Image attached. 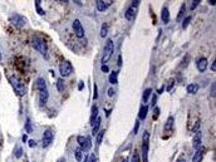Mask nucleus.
Returning a JSON list of instances; mask_svg holds the SVG:
<instances>
[{"label":"nucleus","mask_w":216,"mask_h":162,"mask_svg":"<svg viewBox=\"0 0 216 162\" xmlns=\"http://www.w3.org/2000/svg\"><path fill=\"white\" fill-rule=\"evenodd\" d=\"M147 112H148V107H147L146 104H143V106L141 107V109H140L138 118H140L141 121H145V119H146V117H147Z\"/></svg>","instance_id":"18"},{"label":"nucleus","mask_w":216,"mask_h":162,"mask_svg":"<svg viewBox=\"0 0 216 162\" xmlns=\"http://www.w3.org/2000/svg\"><path fill=\"white\" fill-rule=\"evenodd\" d=\"M97 97H98V93H97V86L94 84V97H93V98H94V99H97Z\"/></svg>","instance_id":"44"},{"label":"nucleus","mask_w":216,"mask_h":162,"mask_svg":"<svg viewBox=\"0 0 216 162\" xmlns=\"http://www.w3.org/2000/svg\"><path fill=\"white\" fill-rule=\"evenodd\" d=\"M197 69H198V72H201V73H203L205 70H206V68H207V59L206 58H200L198 60H197Z\"/></svg>","instance_id":"14"},{"label":"nucleus","mask_w":216,"mask_h":162,"mask_svg":"<svg viewBox=\"0 0 216 162\" xmlns=\"http://www.w3.org/2000/svg\"><path fill=\"white\" fill-rule=\"evenodd\" d=\"M22 154H23V148H22L20 146H18V147L15 148V151H14V156H15L17 158H20Z\"/></svg>","instance_id":"27"},{"label":"nucleus","mask_w":216,"mask_h":162,"mask_svg":"<svg viewBox=\"0 0 216 162\" xmlns=\"http://www.w3.org/2000/svg\"><path fill=\"white\" fill-rule=\"evenodd\" d=\"M173 122H175V118L172 116H170L166 121V124H165V131H171L172 127H173Z\"/></svg>","instance_id":"20"},{"label":"nucleus","mask_w":216,"mask_h":162,"mask_svg":"<svg viewBox=\"0 0 216 162\" xmlns=\"http://www.w3.org/2000/svg\"><path fill=\"white\" fill-rule=\"evenodd\" d=\"M110 83L111 84H117L118 83V72H113L110 74Z\"/></svg>","instance_id":"21"},{"label":"nucleus","mask_w":216,"mask_h":162,"mask_svg":"<svg viewBox=\"0 0 216 162\" xmlns=\"http://www.w3.org/2000/svg\"><path fill=\"white\" fill-rule=\"evenodd\" d=\"M205 147H200L196 149V152L193 153L192 156V162H201L202 158H203V154H205Z\"/></svg>","instance_id":"13"},{"label":"nucleus","mask_w":216,"mask_h":162,"mask_svg":"<svg viewBox=\"0 0 216 162\" xmlns=\"http://www.w3.org/2000/svg\"><path fill=\"white\" fill-rule=\"evenodd\" d=\"M63 79H58V82H57V88L59 92H63L64 91V84H63Z\"/></svg>","instance_id":"29"},{"label":"nucleus","mask_w":216,"mask_h":162,"mask_svg":"<svg viewBox=\"0 0 216 162\" xmlns=\"http://www.w3.org/2000/svg\"><path fill=\"white\" fill-rule=\"evenodd\" d=\"M37 88L39 91V103L40 106H45L49 93H48V88H47V83L43 78H38L37 80Z\"/></svg>","instance_id":"1"},{"label":"nucleus","mask_w":216,"mask_h":162,"mask_svg":"<svg viewBox=\"0 0 216 162\" xmlns=\"http://www.w3.org/2000/svg\"><path fill=\"white\" fill-rule=\"evenodd\" d=\"M161 18H162L163 24H168V22H170V13H168V9H167L166 7H165V8H162Z\"/></svg>","instance_id":"16"},{"label":"nucleus","mask_w":216,"mask_h":162,"mask_svg":"<svg viewBox=\"0 0 216 162\" xmlns=\"http://www.w3.org/2000/svg\"><path fill=\"white\" fill-rule=\"evenodd\" d=\"M113 52H115V44H113V40L112 39H108L104 48H103V54H102V65H104L108 60L111 59V57L113 55Z\"/></svg>","instance_id":"3"},{"label":"nucleus","mask_w":216,"mask_h":162,"mask_svg":"<svg viewBox=\"0 0 216 162\" xmlns=\"http://www.w3.org/2000/svg\"><path fill=\"white\" fill-rule=\"evenodd\" d=\"M140 0H135V2H132V4L128 7V9L126 10V19L127 20H133L137 15V12H138V7H140Z\"/></svg>","instance_id":"6"},{"label":"nucleus","mask_w":216,"mask_h":162,"mask_svg":"<svg viewBox=\"0 0 216 162\" xmlns=\"http://www.w3.org/2000/svg\"><path fill=\"white\" fill-rule=\"evenodd\" d=\"M9 80H10V84L14 89V92L18 94V96H24L27 93V88H25V84L22 82V80L19 78H17L15 75H12L9 77Z\"/></svg>","instance_id":"2"},{"label":"nucleus","mask_w":216,"mask_h":162,"mask_svg":"<svg viewBox=\"0 0 216 162\" xmlns=\"http://www.w3.org/2000/svg\"><path fill=\"white\" fill-rule=\"evenodd\" d=\"M121 64H122V57L120 55V57H118V65L121 67Z\"/></svg>","instance_id":"46"},{"label":"nucleus","mask_w":216,"mask_h":162,"mask_svg":"<svg viewBox=\"0 0 216 162\" xmlns=\"http://www.w3.org/2000/svg\"><path fill=\"white\" fill-rule=\"evenodd\" d=\"M25 129H27V132H28V133H30V132L33 131V128H32V126H30V119H29V118H27V122H25Z\"/></svg>","instance_id":"32"},{"label":"nucleus","mask_w":216,"mask_h":162,"mask_svg":"<svg viewBox=\"0 0 216 162\" xmlns=\"http://www.w3.org/2000/svg\"><path fill=\"white\" fill-rule=\"evenodd\" d=\"M176 162H186V159H185V158H182V157H181V158H178V159H177V161H176Z\"/></svg>","instance_id":"47"},{"label":"nucleus","mask_w":216,"mask_h":162,"mask_svg":"<svg viewBox=\"0 0 216 162\" xmlns=\"http://www.w3.org/2000/svg\"><path fill=\"white\" fill-rule=\"evenodd\" d=\"M2 58H3V54H2V52H0V60H2Z\"/></svg>","instance_id":"51"},{"label":"nucleus","mask_w":216,"mask_h":162,"mask_svg":"<svg viewBox=\"0 0 216 162\" xmlns=\"http://www.w3.org/2000/svg\"><path fill=\"white\" fill-rule=\"evenodd\" d=\"M211 96H212V97H215V83L211 86Z\"/></svg>","instance_id":"43"},{"label":"nucleus","mask_w":216,"mask_h":162,"mask_svg":"<svg viewBox=\"0 0 216 162\" xmlns=\"http://www.w3.org/2000/svg\"><path fill=\"white\" fill-rule=\"evenodd\" d=\"M88 162H98V161H97V157H95V154H90V157L88 158Z\"/></svg>","instance_id":"36"},{"label":"nucleus","mask_w":216,"mask_h":162,"mask_svg":"<svg viewBox=\"0 0 216 162\" xmlns=\"http://www.w3.org/2000/svg\"><path fill=\"white\" fill-rule=\"evenodd\" d=\"M208 3H210L211 5H215V3H216V2H215V0H210V2H208Z\"/></svg>","instance_id":"49"},{"label":"nucleus","mask_w":216,"mask_h":162,"mask_svg":"<svg viewBox=\"0 0 216 162\" xmlns=\"http://www.w3.org/2000/svg\"><path fill=\"white\" fill-rule=\"evenodd\" d=\"M185 9H186V5L182 4V5H181V9H180V13H178V15H177V20H181V19H182V15H183V13H185Z\"/></svg>","instance_id":"31"},{"label":"nucleus","mask_w":216,"mask_h":162,"mask_svg":"<svg viewBox=\"0 0 216 162\" xmlns=\"http://www.w3.org/2000/svg\"><path fill=\"white\" fill-rule=\"evenodd\" d=\"M29 147H37V142L34 139H30L29 141Z\"/></svg>","instance_id":"41"},{"label":"nucleus","mask_w":216,"mask_h":162,"mask_svg":"<svg viewBox=\"0 0 216 162\" xmlns=\"http://www.w3.org/2000/svg\"><path fill=\"white\" fill-rule=\"evenodd\" d=\"M35 8H37V12H38L39 15H44L45 14V12L40 8V2H39V0H35Z\"/></svg>","instance_id":"26"},{"label":"nucleus","mask_w":216,"mask_h":162,"mask_svg":"<svg viewBox=\"0 0 216 162\" xmlns=\"http://www.w3.org/2000/svg\"><path fill=\"white\" fill-rule=\"evenodd\" d=\"M108 34V24L107 23H103L102 27H100V37L102 38H105Z\"/></svg>","instance_id":"22"},{"label":"nucleus","mask_w":216,"mask_h":162,"mask_svg":"<svg viewBox=\"0 0 216 162\" xmlns=\"http://www.w3.org/2000/svg\"><path fill=\"white\" fill-rule=\"evenodd\" d=\"M9 22H10L13 25L18 27V28H23V27L27 24V18H24V17L20 15V14H13V15L9 17Z\"/></svg>","instance_id":"8"},{"label":"nucleus","mask_w":216,"mask_h":162,"mask_svg":"<svg viewBox=\"0 0 216 162\" xmlns=\"http://www.w3.org/2000/svg\"><path fill=\"white\" fill-rule=\"evenodd\" d=\"M84 87V84H83V82H79V89H82Z\"/></svg>","instance_id":"48"},{"label":"nucleus","mask_w":216,"mask_h":162,"mask_svg":"<svg viewBox=\"0 0 216 162\" xmlns=\"http://www.w3.org/2000/svg\"><path fill=\"white\" fill-rule=\"evenodd\" d=\"M151 93H152V89H151V88H147V89L143 92V96H142V101H143V103H147V101H148V98H150Z\"/></svg>","instance_id":"23"},{"label":"nucleus","mask_w":216,"mask_h":162,"mask_svg":"<svg viewBox=\"0 0 216 162\" xmlns=\"http://www.w3.org/2000/svg\"><path fill=\"white\" fill-rule=\"evenodd\" d=\"M200 3H201L200 0H195V2H192V4H191V10H193V9H195Z\"/></svg>","instance_id":"35"},{"label":"nucleus","mask_w":216,"mask_h":162,"mask_svg":"<svg viewBox=\"0 0 216 162\" xmlns=\"http://www.w3.org/2000/svg\"><path fill=\"white\" fill-rule=\"evenodd\" d=\"M211 70H212V72H213V73H215V72H216V62H213V63H212V64H211Z\"/></svg>","instance_id":"42"},{"label":"nucleus","mask_w":216,"mask_h":162,"mask_svg":"<svg viewBox=\"0 0 216 162\" xmlns=\"http://www.w3.org/2000/svg\"><path fill=\"white\" fill-rule=\"evenodd\" d=\"M201 143H202V133L200 131H197L193 134V138H192V147L195 149H197V148L201 147Z\"/></svg>","instance_id":"12"},{"label":"nucleus","mask_w":216,"mask_h":162,"mask_svg":"<svg viewBox=\"0 0 216 162\" xmlns=\"http://www.w3.org/2000/svg\"><path fill=\"white\" fill-rule=\"evenodd\" d=\"M74 153H75V158H77V161H78V162H80V161H82V158H83V154H84V153H83V151H82L80 148H77V149L74 151Z\"/></svg>","instance_id":"25"},{"label":"nucleus","mask_w":216,"mask_h":162,"mask_svg":"<svg viewBox=\"0 0 216 162\" xmlns=\"http://www.w3.org/2000/svg\"><path fill=\"white\" fill-rule=\"evenodd\" d=\"M100 70H102V72H104V73H107L108 70H110V68H108V67L104 64V65H102V67H100Z\"/></svg>","instance_id":"40"},{"label":"nucleus","mask_w":216,"mask_h":162,"mask_svg":"<svg viewBox=\"0 0 216 162\" xmlns=\"http://www.w3.org/2000/svg\"><path fill=\"white\" fill-rule=\"evenodd\" d=\"M53 138H54V133L50 128L45 129L44 133H43V137H42V146L45 148V147H49L53 142Z\"/></svg>","instance_id":"9"},{"label":"nucleus","mask_w":216,"mask_h":162,"mask_svg":"<svg viewBox=\"0 0 216 162\" xmlns=\"http://www.w3.org/2000/svg\"><path fill=\"white\" fill-rule=\"evenodd\" d=\"M131 162H140V156H138V152L137 151L133 152V156L131 158Z\"/></svg>","instance_id":"33"},{"label":"nucleus","mask_w":216,"mask_h":162,"mask_svg":"<svg viewBox=\"0 0 216 162\" xmlns=\"http://www.w3.org/2000/svg\"><path fill=\"white\" fill-rule=\"evenodd\" d=\"M97 134H98V136H97V144L99 146V144L102 143V141H103V137H104V131H100V132H98Z\"/></svg>","instance_id":"28"},{"label":"nucleus","mask_w":216,"mask_h":162,"mask_svg":"<svg viewBox=\"0 0 216 162\" xmlns=\"http://www.w3.org/2000/svg\"><path fill=\"white\" fill-rule=\"evenodd\" d=\"M90 147H92V139H90L89 136H87V137H85V141H84V144L80 147V149H82L83 152H88V151L90 149Z\"/></svg>","instance_id":"17"},{"label":"nucleus","mask_w":216,"mask_h":162,"mask_svg":"<svg viewBox=\"0 0 216 162\" xmlns=\"http://www.w3.org/2000/svg\"><path fill=\"white\" fill-rule=\"evenodd\" d=\"M113 96H115V89L110 88V89H108V97H113Z\"/></svg>","instance_id":"38"},{"label":"nucleus","mask_w":216,"mask_h":162,"mask_svg":"<svg viewBox=\"0 0 216 162\" xmlns=\"http://www.w3.org/2000/svg\"><path fill=\"white\" fill-rule=\"evenodd\" d=\"M148 148H150V133L148 131L143 132L142 137V161L148 162Z\"/></svg>","instance_id":"5"},{"label":"nucleus","mask_w":216,"mask_h":162,"mask_svg":"<svg viewBox=\"0 0 216 162\" xmlns=\"http://www.w3.org/2000/svg\"><path fill=\"white\" fill-rule=\"evenodd\" d=\"M163 89H165V87H161V88L158 89V93H162V92H163Z\"/></svg>","instance_id":"50"},{"label":"nucleus","mask_w":216,"mask_h":162,"mask_svg":"<svg viewBox=\"0 0 216 162\" xmlns=\"http://www.w3.org/2000/svg\"><path fill=\"white\" fill-rule=\"evenodd\" d=\"M173 83H175V82H172V80H171V82H170V86L167 87V91H171V88H172V86H173Z\"/></svg>","instance_id":"45"},{"label":"nucleus","mask_w":216,"mask_h":162,"mask_svg":"<svg viewBox=\"0 0 216 162\" xmlns=\"http://www.w3.org/2000/svg\"><path fill=\"white\" fill-rule=\"evenodd\" d=\"M198 89H200V87L197 83H192V84L187 86V93H190V94H196L198 92Z\"/></svg>","instance_id":"19"},{"label":"nucleus","mask_w":216,"mask_h":162,"mask_svg":"<svg viewBox=\"0 0 216 162\" xmlns=\"http://www.w3.org/2000/svg\"><path fill=\"white\" fill-rule=\"evenodd\" d=\"M158 114H160V108L156 107V108H155V117H153V119H156V118L158 117Z\"/></svg>","instance_id":"39"},{"label":"nucleus","mask_w":216,"mask_h":162,"mask_svg":"<svg viewBox=\"0 0 216 162\" xmlns=\"http://www.w3.org/2000/svg\"><path fill=\"white\" fill-rule=\"evenodd\" d=\"M32 44H33V47H34V49H35V50H38L42 55L47 57V54H48V45H47L45 40H43L42 38L35 37V38H33Z\"/></svg>","instance_id":"4"},{"label":"nucleus","mask_w":216,"mask_h":162,"mask_svg":"<svg viewBox=\"0 0 216 162\" xmlns=\"http://www.w3.org/2000/svg\"><path fill=\"white\" fill-rule=\"evenodd\" d=\"M77 141H78V143H79V146L82 147V146L84 144V141H85V137H84V136H78V137H77Z\"/></svg>","instance_id":"34"},{"label":"nucleus","mask_w":216,"mask_h":162,"mask_svg":"<svg viewBox=\"0 0 216 162\" xmlns=\"http://www.w3.org/2000/svg\"><path fill=\"white\" fill-rule=\"evenodd\" d=\"M72 27H73V32H74V34H75L78 38H83V37H84V34H85V33H84V28H83V25H82L80 20L75 19V20L73 22Z\"/></svg>","instance_id":"10"},{"label":"nucleus","mask_w":216,"mask_h":162,"mask_svg":"<svg viewBox=\"0 0 216 162\" xmlns=\"http://www.w3.org/2000/svg\"><path fill=\"white\" fill-rule=\"evenodd\" d=\"M138 128H140V122L136 121V124H135V131H133V134H136L138 132Z\"/></svg>","instance_id":"37"},{"label":"nucleus","mask_w":216,"mask_h":162,"mask_svg":"<svg viewBox=\"0 0 216 162\" xmlns=\"http://www.w3.org/2000/svg\"><path fill=\"white\" fill-rule=\"evenodd\" d=\"M100 117H97L95 121L92 123V134H97L98 131H99V127H100Z\"/></svg>","instance_id":"15"},{"label":"nucleus","mask_w":216,"mask_h":162,"mask_svg":"<svg viewBox=\"0 0 216 162\" xmlns=\"http://www.w3.org/2000/svg\"><path fill=\"white\" fill-rule=\"evenodd\" d=\"M72 72H73V65H72V63L69 60H64V62H62L59 64V73H60V75L63 78L69 77L72 74Z\"/></svg>","instance_id":"7"},{"label":"nucleus","mask_w":216,"mask_h":162,"mask_svg":"<svg viewBox=\"0 0 216 162\" xmlns=\"http://www.w3.org/2000/svg\"><path fill=\"white\" fill-rule=\"evenodd\" d=\"M112 4H113L112 0H97V2H95V5H97V10H98V12H104V10H107Z\"/></svg>","instance_id":"11"},{"label":"nucleus","mask_w":216,"mask_h":162,"mask_svg":"<svg viewBox=\"0 0 216 162\" xmlns=\"http://www.w3.org/2000/svg\"><path fill=\"white\" fill-rule=\"evenodd\" d=\"M97 117H98V108H97V106H93V108H92V117H90V124L95 121Z\"/></svg>","instance_id":"24"},{"label":"nucleus","mask_w":216,"mask_h":162,"mask_svg":"<svg viewBox=\"0 0 216 162\" xmlns=\"http://www.w3.org/2000/svg\"><path fill=\"white\" fill-rule=\"evenodd\" d=\"M191 19H192V17H191V15L186 17V19H185V20H183V23H182V29H186V28L188 27V24H190Z\"/></svg>","instance_id":"30"}]
</instances>
